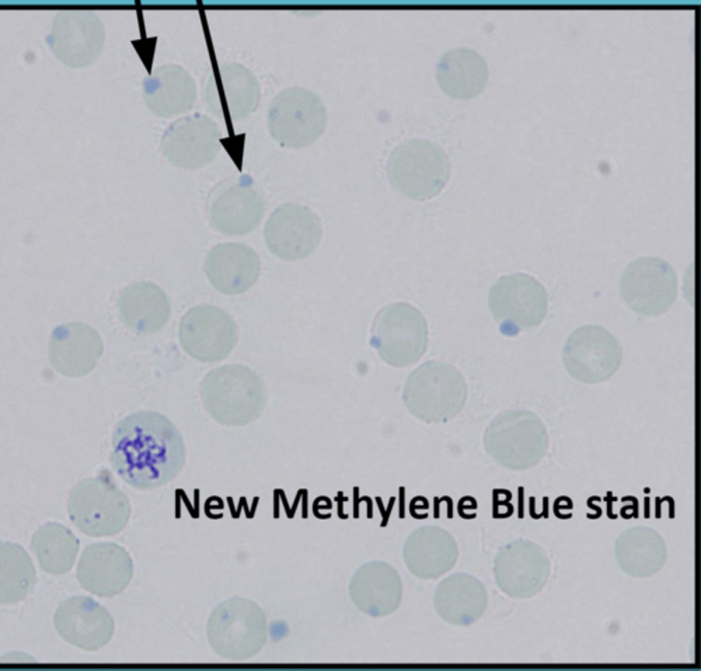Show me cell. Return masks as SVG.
I'll list each match as a JSON object with an SVG mask.
<instances>
[{
	"mask_svg": "<svg viewBox=\"0 0 701 671\" xmlns=\"http://www.w3.org/2000/svg\"><path fill=\"white\" fill-rule=\"evenodd\" d=\"M111 463L131 487L151 489L172 480L182 469L184 441L176 426L154 411L133 413L121 419L112 437Z\"/></svg>",
	"mask_w": 701,
	"mask_h": 671,
	"instance_id": "6da1fadb",
	"label": "cell"
},
{
	"mask_svg": "<svg viewBox=\"0 0 701 671\" xmlns=\"http://www.w3.org/2000/svg\"><path fill=\"white\" fill-rule=\"evenodd\" d=\"M201 396L209 415L228 426L253 422L266 402V390L259 375L239 364L225 365L209 372L201 382Z\"/></svg>",
	"mask_w": 701,
	"mask_h": 671,
	"instance_id": "7a4b0ae2",
	"label": "cell"
},
{
	"mask_svg": "<svg viewBox=\"0 0 701 671\" xmlns=\"http://www.w3.org/2000/svg\"><path fill=\"white\" fill-rule=\"evenodd\" d=\"M467 396L464 378L453 365L428 361L408 376L403 394L408 411L428 423L446 422L463 408Z\"/></svg>",
	"mask_w": 701,
	"mask_h": 671,
	"instance_id": "3957f363",
	"label": "cell"
},
{
	"mask_svg": "<svg viewBox=\"0 0 701 671\" xmlns=\"http://www.w3.org/2000/svg\"><path fill=\"white\" fill-rule=\"evenodd\" d=\"M67 511L71 521L81 532L98 537L120 532L129 521L131 506L110 474L102 472L73 488Z\"/></svg>",
	"mask_w": 701,
	"mask_h": 671,
	"instance_id": "277c9868",
	"label": "cell"
},
{
	"mask_svg": "<svg viewBox=\"0 0 701 671\" xmlns=\"http://www.w3.org/2000/svg\"><path fill=\"white\" fill-rule=\"evenodd\" d=\"M208 642L218 655L241 661L257 655L268 637L266 618L253 601L234 597L218 604L207 625Z\"/></svg>",
	"mask_w": 701,
	"mask_h": 671,
	"instance_id": "5b68a950",
	"label": "cell"
},
{
	"mask_svg": "<svg viewBox=\"0 0 701 671\" xmlns=\"http://www.w3.org/2000/svg\"><path fill=\"white\" fill-rule=\"evenodd\" d=\"M450 166L444 151L425 139L405 141L392 152L387 174L392 186L403 196L424 201L445 187Z\"/></svg>",
	"mask_w": 701,
	"mask_h": 671,
	"instance_id": "8992f818",
	"label": "cell"
},
{
	"mask_svg": "<svg viewBox=\"0 0 701 671\" xmlns=\"http://www.w3.org/2000/svg\"><path fill=\"white\" fill-rule=\"evenodd\" d=\"M484 442L487 452L499 465L523 470L544 456L548 435L536 414L518 408L497 415L485 430Z\"/></svg>",
	"mask_w": 701,
	"mask_h": 671,
	"instance_id": "52a82bcc",
	"label": "cell"
},
{
	"mask_svg": "<svg viewBox=\"0 0 701 671\" xmlns=\"http://www.w3.org/2000/svg\"><path fill=\"white\" fill-rule=\"evenodd\" d=\"M327 121L322 99L313 91L298 86L278 93L270 103L267 125L281 146L301 149L314 143L323 134Z\"/></svg>",
	"mask_w": 701,
	"mask_h": 671,
	"instance_id": "ba28073f",
	"label": "cell"
},
{
	"mask_svg": "<svg viewBox=\"0 0 701 671\" xmlns=\"http://www.w3.org/2000/svg\"><path fill=\"white\" fill-rule=\"evenodd\" d=\"M427 342L425 318L408 303L387 305L374 320L370 343L392 366L403 367L417 362L424 354Z\"/></svg>",
	"mask_w": 701,
	"mask_h": 671,
	"instance_id": "9c48e42d",
	"label": "cell"
},
{
	"mask_svg": "<svg viewBox=\"0 0 701 671\" xmlns=\"http://www.w3.org/2000/svg\"><path fill=\"white\" fill-rule=\"evenodd\" d=\"M488 306L500 332L513 337L543 321L548 311V295L534 277L515 273L500 277L494 284Z\"/></svg>",
	"mask_w": 701,
	"mask_h": 671,
	"instance_id": "30bf717a",
	"label": "cell"
},
{
	"mask_svg": "<svg viewBox=\"0 0 701 671\" xmlns=\"http://www.w3.org/2000/svg\"><path fill=\"white\" fill-rule=\"evenodd\" d=\"M562 360L565 370L574 379L587 384L600 383L618 370L622 361V348L606 328L584 325L568 338Z\"/></svg>",
	"mask_w": 701,
	"mask_h": 671,
	"instance_id": "8fae6325",
	"label": "cell"
},
{
	"mask_svg": "<svg viewBox=\"0 0 701 671\" xmlns=\"http://www.w3.org/2000/svg\"><path fill=\"white\" fill-rule=\"evenodd\" d=\"M620 293L633 311L658 316L669 310L677 298V276L672 266L661 258H639L624 271Z\"/></svg>",
	"mask_w": 701,
	"mask_h": 671,
	"instance_id": "7c38bea8",
	"label": "cell"
},
{
	"mask_svg": "<svg viewBox=\"0 0 701 671\" xmlns=\"http://www.w3.org/2000/svg\"><path fill=\"white\" fill-rule=\"evenodd\" d=\"M105 40L102 21L88 10L58 12L46 37L53 56L73 69L84 68L95 62L103 51Z\"/></svg>",
	"mask_w": 701,
	"mask_h": 671,
	"instance_id": "4fadbf2b",
	"label": "cell"
},
{
	"mask_svg": "<svg viewBox=\"0 0 701 671\" xmlns=\"http://www.w3.org/2000/svg\"><path fill=\"white\" fill-rule=\"evenodd\" d=\"M260 85L254 73L238 62L219 65L208 76L202 92L205 109L214 117L238 121L257 108Z\"/></svg>",
	"mask_w": 701,
	"mask_h": 671,
	"instance_id": "5bb4252c",
	"label": "cell"
},
{
	"mask_svg": "<svg viewBox=\"0 0 701 671\" xmlns=\"http://www.w3.org/2000/svg\"><path fill=\"white\" fill-rule=\"evenodd\" d=\"M264 211V196L248 175L222 182L213 190L208 201L212 227L226 235L250 233L258 225Z\"/></svg>",
	"mask_w": 701,
	"mask_h": 671,
	"instance_id": "9a60e30c",
	"label": "cell"
},
{
	"mask_svg": "<svg viewBox=\"0 0 701 671\" xmlns=\"http://www.w3.org/2000/svg\"><path fill=\"white\" fill-rule=\"evenodd\" d=\"M179 339L184 351L192 358L203 363L219 361L233 349L238 340L237 326L233 319L220 308L198 305L182 317Z\"/></svg>",
	"mask_w": 701,
	"mask_h": 671,
	"instance_id": "2e32d148",
	"label": "cell"
},
{
	"mask_svg": "<svg viewBox=\"0 0 701 671\" xmlns=\"http://www.w3.org/2000/svg\"><path fill=\"white\" fill-rule=\"evenodd\" d=\"M221 132L210 117L200 112L179 117L166 129L160 148L174 166L197 169L211 162L220 149Z\"/></svg>",
	"mask_w": 701,
	"mask_h": 671,
	"instance_id": "e0dca14e",
	"label": "cell"
},
{
	"mask_svg": "<svg viewBox=\"0 0 701 671\" xmlns=\"http://www.w3.org/2000/svg\"><path fill=\"white\" fill-rule=\"evenodd\" d=\"M322 236L318 217L309 208L285 204L270 215L264 228L269 250L285 260H298L311 255Z\"/></svg>",
	"mask_w": 701,
	"mask_h": 671,
	"instance_id": "ac0fdd59",
	"label": "cell"
},
{
	"mask_svg": "<svg viewBox=\"0 0 701 671\" xmlns=\"http://www.w3.org/2000/svg\"><path fill=\"white\" fill-rule=\"evenodd\" d=\"M53 623L66 642L90 651L101 648L111 640L115 626L109 611L86 596H73L60 602Z\"/></svg>",
	"mask_w": 701,
	"mask_h": 671,
	"instance_id": "d6986e66",
	"label": "cell"
},
{
	"mask_svg": "<svg viewBox=\"0 0 701 671\" xmlns=\"http://www.w3.org/2000/svg\"><path fill=\"white\" fill-rule=\"evenodd\" d=\"M133 574V564L129 554L113 542L86 546L76 572L80 585L100 597H112L123 591Z\"/></svg>",
	"mask_w": 701,
	"mask_h": 671,
	"instance_id": "ffe728a7",
	"label": "cell"
},
{
	"mask_svg": "<svg viewBox=\"0 0 701 671\" xmlns=\"http://www.w3.org/2000/svg\"><path fill=\"white\" fill-rule=\"evenodd\" d=\"M495 579L507 595L525 598L534 595L544 583L547 572L545 556L531 541L516 539L505 544L494 562Z\"/></svg>",
	"mask_w": 701,
	"mask_h": 671,
	"instance_id": "44dd1931",
	"label": "cell"
},
{
	"mask_svg": "<svg viewBox=\"0 0 701 671\" xmlns=\"http://www.w3.org/2000/svg\"><path fill=\"white\" fill-rule=\"evenodd\" d=\"M142 97L155 115L171 119L191 110L197 99V86L190 73L179 64L156 66L142 83Z\"/></svg>",
	"mask_w": 701,
	"mask_h": 671,
	"instance_id": "7402d4cb",
	"label": "cell"
},
{
	"mask_svg": "<svg viewBox=\"0 0 701 671\" xmlns=\"http://www.w3.org/2000/svg\"><path fill=\"white\" fill-rule=\"evenodd\" d=\"M103 350L102 339L94 328L84 323L71 322L53 329L49 356L57 371L76 378L94 368Z\"/></svg>",
	"mask_w": 701,
	"mask_h": 671,
	"instance_id": "603a6c76",
	"label": "cell"
},
{
	"mask_svg": "<svg viewBox=\"0 0 701 671\" xmlns=\"http://www.w3.org/2000/svg\"><path fill=\"white\" fill-rule=\"evenodd\" d=\"M354 605L373 617L387 615L399 607L403 585L396 570L381 561H371L361 565L348 585Z\"/></svg>",
	"mask_w": 701,
	"mask_h": 671,
	"instance_id": "cb8c5ba5",
	"label": "cell"
},
{
	"mask_svg": "<svg viewBox=\"0 0 701 671\" xmlns=\"http://www.w3.org/2000/svg\"><path fill=\"white\" fill-rule=\"evenodd\" d=\"M405 563L416 576L436 578L450 570L457 559L455 540L445 529L425 525L412 531L403 549Z\"/></svg>",
	"mask_w": 701,
	"mask_h": 671,
	"instance_id": "d4e9b609",
	"label": "cell"
},
{
	"mask_svg": "<svg viewBox=\"0 0 701 671\" xmlns=\"http://www.w3.org/2000/svg\"><path fill=\"white\" fill-rule=\"evenodd\" d=\"M260 271L255 251L245 245L225 243L214 247L205 260L206 275L215 289L226 295L248 290Z\"/></svg>",
	"mask_w": 701,
	"mask_h": 671,
	"instance_id": "484cf974",
	"label": "cell"
},
{
	"mask_svg": "<svg viewBox=\"0 0 701 671\" xmlns=\"http://www.w3.org/2000/svg\"><path fill=\"white\" fill-rule=\"evenodd\" d=\"M433 604L445 621L467 626L484 613L488 596L485 586L476 578L466 573H455L437 585Z\"/></svg>",
	"mask_w": 701,
	"mask_h": 671,
	"instance_id": "4316f807",
	"label": "cell"
},
{
	"mask_svg": "<svg viewBox=\"0 0 701 671\" xmlns=\"http://www.w3.org/2000/svg\"><path fill=\"white\" fill-rule=\"evenodd\" d=\"M123 323L135 332L153 334L170 316V303L165 291L151 282H135L121 293L118 302Z\"/></svg>",
	"mask_w": 701,
	"mask_h": 671,
	"instance_id": "83f0119b",
	"label": "cell"
},
{
	"mask_svg": "<svg viewBox=\"0 0 701 671\" xmlns=\"http://www.w3.org/2000/svg\"><path fill=\"white\" fill-rule=\"evenodd\" d=\"M489 71L485 60L475 51L457 48L439 58L436 77L441 90L455 99L468 100L485 88Z\"/></svg>",
	"mask_w": 701,
	"mask_h": 671,
	"instance_id": "f1b7e54d",
	"label": "cell"
},
{
	"mask_svg": "<svg viewBox=\"0 0 701 671\" xmlns=\"http://www.w3.org/2000/svg\"><path fill=\"white\" fill-rule=\"evenodd\" d=\"M31 548L42 571L58 575L68 572L73 568L79 549V541L65 526L47 522L33 535Z\"/></svg>",
	"mask_w": 701,
	"mask_h": 671,
	"instance_id": "f546056e",
	"label": "cell"
},
{
	"mask_svg": "<svg viewBox=\"0 0 701 671\" xmlns=\"http://www.w3.org/2000/svg\"><path fill=\"white\" fill-rule=\"evenodd\" d=\"M36 581V570L26 550L10 541L0 543V602L10 605L23 600Z\"/></svg>",
	"mask_w": 701,
	"mask_h": 671,
	"instance_id": "4dcf8cb0",
	"label": "cell"
}]
</instances>
